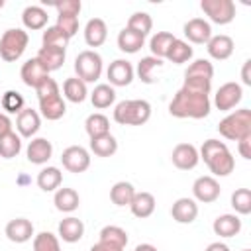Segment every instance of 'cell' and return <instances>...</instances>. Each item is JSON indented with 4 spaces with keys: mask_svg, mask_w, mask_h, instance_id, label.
<instances>
[{
    "mask_svg": "<svg viewBox=\"0 0 251 251\" xmlns=\"http://www.w3.org/2000/svg\"><path fill=\"white\" fill-rule=\"evenodd\" d=\"M171 216L176 224H192L198 218V204L194 198H178L171 208Z\"/></svg>",
    "mask_w": 251,
    "mask_h": 251,
    "instance_id": "obj_15",
    "label": "cell"
},
{
    "mask_svg": "<svg viewBox=\"0 0 251 251\" xmlns=\"http://www.w3.org/2000/svg\"><path fill=\"white\" fill-rule=\"evenodd\" d=\"M41 39H43V45H47V47H61V49H67V45L71 41V37L61 27H57V25L47 27L43 31V37Z\"/></svg>",
    "mask_w": 251,
    "mask_h": 251,
    "instance_id": "obj_41",
    "label": "cell"
},
{
    "mask_svg": "<svg viewBox=\"0 0 251 251\" xmlns=\"http://www.w3.org/2000/svg\"><path fill=\"white\" fill-rule=\"evenodd\" d=\"M126 27L145 37V35L151 31V27H153V20H151V16H149L147 12H135V14L129 16Z\"/></svg>",
    "mask_w": 251,
    "mask_h": 251,
    "instance_id": "obj_40",
    "label": "cell"
},
{
    "mask_svg": "<svg viewBox=\"0 0 251 251\" xmlns=\"http://www.w3.org/2000/svg\"><path fill=\"white\" fill-rule=\"evenodd\" d=\"M176 37L171 33V31H157L151 41H149V49H151V55L157 57V59H167V53L173 45Z\"/></svg>",
    "mask_w": 251,
    "mask_h": 251,
    "instance_id": "obj_31",
    "label": "cell"
},
{
    "mask_svg": "<svg viewBox=\"0 0 251 251\" xmlns=\"http://www.w3.org/2000/svg\"><path fill=\"white\" fill-rule=\"evenodd\" d=\"M63 94L69 102H75V104H80L86 100L88 96V90H86V82H82L80 78L76 76H69L65 82H63Z\"/></svg>",
    "mask_w": 251,
    "mask_h": 251,
    "instance_id": "obj_28",
    "label": "cell"
},
{
    "mask_svg": "<svg viewBox=\"0 0 251 251\" xmlns=\"http://www.w3.org/2000/svg\"><path fill=\"white\" fill-rule=\"evenodd\" d=\"M39 112L45 120L49 122H57L65 116L67 112V104L65 100L61 98V94H55V96H49V98H43L39 100Z\"/></svg>",
    "mask_w": 251,
    "mask_h": 251,
    "instance_id": "obj_24",
    "label": "cell"
},
{
    "mask_svg": "<svg viewBox=\"0 0 251 251\" xmlns=\"http://www.w3.org/2000/svg\"><path fill=\"white\" fill-rule=\"evenodd\" d=\"M133 67L129 61L126 59H116L110 63L108 71H106V76L110 80V86H127L131 80H133Z\"/></svg>",
    "mask_w": 251,
    "mask_h": 251,
    "instance_id": "obj_12",
    "label": "cell"
},
{
    "mask_svg": "<svg viewBox=\"0 0 251 251\" xmlns=\"http://www.w3.org/2000/svg\"><path fill=\"white\" fill-rule=\"evenodd\" d=\"M75 73H76V78H80L82 82L98 80L102 75V57L92 49L80 51L75 59Z\"/></svg>",
    "mask_w": 251,
    "mask_h": 251,
    "instance_id": "obj_6",
    "label": "cell"
},
{
    "mask_svg": "<svg viewBox=\"0 0 251 251\" xmlns=\"http://www.w3.org/2000/svg\"><path fill=\"white\" fill-rule=\"evenodd\" d=\"M22 151V139L20 135L12 129L0 135V157L2 159H14Z\"/></svg>",
    "mask_w": 251,
    "mask_h": 251,
    "instance_id": "obj_35",
    "label": "cell"
},
{
    "mask_svg": "<svg viewBox=\"0 0 251 251\" xmlns=\"http://www.w3.org/2000/svg\"><path fill=\"white\" fill-rule=\"evenodd\" d=\"M249 67H251V61L247 59V61L243 63V69H241V80H243V84H247V86H251V76H249Z\"/></svg>",
    "mask_w": 251,
    "mask_h": 251,
    "instance_id": "obj_53",
    "label": "cell"
},
{
    "mask_svg": "<svg viewBox=\"0 0 251 251\" xmlns=\"http://www.w3.org/2000/svg\"><path fill=\"white\" fill-rule=\"evenodd\" d=\"M6 131H12V122H10L8 114H2L0 112V135L6 133Z\"/></svg>",
    "mask_w": 251,
    "mask_h": 251,
    "instance_id": "obj_52",
    "label": "cell"
},
{
    "mask_svg": "<svg viewBox=\"0 0 251 251\" xmlns=\"http://www.w3.org/2000/svg\"><path fill=\"white\" fill-rule=\"evenodd\" d=\"M233 39L229 37V35H224V33H220V35H212L210 39H208V43H206V49H208V55L212 57V59H216V61H226V59H229L231 57V53H233Z\"/></svg>",
    "mask_w": 251,
    "mask_h": 251,
    "instance_id": "obj_18",
    "label": "cell"
},
{
    "mask_svg": "<svg viewBox=\"0 0 251 251\" xmlns=\"http://www.w3.org/2000/svg\"><path fill=\"white\" fill-rule=\"evenodd\" d=\"M220 182L214 178V176H198L192 184V194H194V200L198 202H204V204H212L220 198Z\"/></svg>",
    "mask_w": 251,
    "mask_h": 251,
    "instance_id": "obj_10",
    "label": "cell"
},
{
    "mask_svg": "<svg viewBox=\"0 0 251 251\" xmlns=\"http://www.w3.org/2000/svg\"><path fill=\"white\" fill-rule=\"evenodd\" d=\"M220 135H224L229 141H239L243 137L251 135V110L249 108H239L231 114H227L220 124H218Z\"/></svg>",
    "mask_w": 251,
    "mask_h": 251,
    "instance_id": "obj_4",
    "label": "cell"
},
{
    "mask_svg": "<svg viewBox=\"0 0 251 251\" xmlns=\"http://www.w3.org/2000/svg\"><path fill=\"white\" fill-rule=\"evenodd\" d=\"M231 208L241 216L251 214V190L249 188H237L231 194Z\"/></svg>",
    "mask_w": 251,
    "mask_h": 251,
    "instance_id": "obj_44",
    "label": "cell"
},
{
    "mask_svg": "<svg viewBox=\"0 0 251 251\" xmlns=\"http://www.w3.org/2000/svg\"><path fill=\"white\" fill-rule=\"evenodd\" d=\"M0 8H4V0H0Z\"/></svg>",
    "mask_w": 251,
    "mask_h": 251,
    "instance_id": "obj_56",
    "label": "cell"
},
{
    "mask_svg": "<svg viewBox=\"0 0 251 251\" xmlns=\"http://www.w3.org/2000/svg\"><path fill=\"white\" fill-rule=\"evenodd\" d=\"M57 27H61L69 37H73L78 31V16L73 14H57Z\"/></svg>",
    "mask_w": 251,
    "mask_h": 251,
    "instance_id": "obj_46",
    "label": "cell"
},
{
    "mask_svg": "<svg viewBox=\"0 0 251 251\" xmlns=\"http://www.w3.org/2000/svg\"><path fill=\"white\" fill-rule=\"evenodd\" d=\"M135 196V188L131 182H126V180H120L116 182L112 188H110V200L116 204V206H129L131 200Z\"/></svg>",
    "mask_w": 251,
    "mask_h": 251,
    "instance_id": "obj_36",
    "label": "cell"
},
{
    "mask_svg": "<svg viewBox=\"0 0 251 251\" xmlns=\"http://www.w3.org/2000/svg\"><path fill=\"white\" fill-rule=\"evenodd\" d=\"M237 149H239V155L249 161V159H251V135L239 139V141H237Z\"/></svg>",
    "mask_w": 251,
    "mask_h": 251,
    "instance_id": "obj_50",
    "label": "cell"
},
{
    "mask_svg": "<svg viewBox=\"0 0 251 251\" xmlns=\"http://www.w3.org/2000/svg\"><path fill=\"white\" fill-rule=\"evenodd\" d=\"M4 233L12 243H25L33 235V224L27 218H16L6 224Z\"/></svg>",
    "mask_w": 251,
    "mask_h": 251,
    "instance_id": "obj_16",
    "label": "cell"
},
{
    "mask_svg": "<svg viewBox=\"0 0 251 251\" xmlns=\"http://www.w3.org/2000/svg\"><path fill=\"white\" fill-rule=\"evenodd\" d=\"M241 98H243L241 84H237V82H226V84H222L218 88V92L214 96V104H216L218 110L229 112V110H233L241 102Z\"/></svg>",
    "mask_w": 251,
    "mask_h": 251,
    "instance_id": "obj_9",
    "label": "cell"
},
{
    "mask_svg": "<svg viewBox=\"0 0 251 251\" xmlns=\"http://www.w3.org/2000/svg\"><path fill=\"white\" fill-rule=\"evenodd\" d=\"M200 159L208 165L210 173L216 176H227L235 169V159L229 153L227 145L220 139H206L198 151Z\"/></svg>",
    "mask_w": 251,
    "mask_h": 251,
    "instance_id": "obj_2",
    "label": "cell"
},
{
    "mask_svg": "<svg viewBox=\"0 0 251 251\" xmlns=\"http://www.w3.org/2000/svg\"><path fill=\"white\" fill-rule=\"evenodd\" d=\"M90 251H124V249L114 247V245H110V243H102V241H98V243H94V245L90 247Z\"/></svg>",
    "mask_w": 251,
    "mask_h": 251,
    "instance_id": "obj_51",
    "label": "cell"
},
{
    "mask_svg": "<svg viewBox=\"0 0 251 251\" xmlns=\"http://www.w3.org/2000/svg\"><path fill=\"white\" fill-rule=\"evenodd\" d=\"M35 92H37V98L39 100H43V98H49V96H55V94H59V84L51 78V76H47L37 88H35Z\"/></svg>",
    "mask_w": 251,
    "mask_h": 251,
    "instance_id": "obj_49",
    "label": "cell"
},
{
    "mask_svg": "<svg viewBox=\"0 0 251 251\" xmlns=\"http://www.w3.org/2000/svg\"><path fill=\"white\" fill-rule=\"evenodd\" d=\"M184 88L192 90V92H200V94H208L210 96V90H212V80L208 78H196V76H188L184 78Z\"/></svg>",
    "mask_w": 251,
    "mask_h": 251,
    "instance_id": "obj_47",
    "label": "cell"
},
{
    "mask_svg": "<svg viewBox=\"0 0 251 251\" xmlns=\"http://www.w3.org/2000/svg\"><path fill=\"white\" fill-rule=\"evenodd\" d=\"M200 8L218 25H226L235 18V4L231 0H202Z\"/></svg>",
    "mask_w": 251,
    "mask_h": 251,
    "instance_id": "obj_7",
    "label": "cell"
},
{
    "mask_svg": "<svg viewBox=\"0 0 251 251\" xmlns=\"http://www.w3.org/2000/svg\"><path fill=\"white\" fill-rule=\"evenodd\" d=\"M108 37V25L102 18H92L84 25V41L88 47H100Z\"/></svg>",
    "mask_w": 251,
    "mask_h": 251,
    "instance_id": "obj_21",
    "label": "cell"
},
{
    "mask_svg": "<svg viewBox=\"0 0 251 251\" xmlns=\"http://www.w3.org/2000/svg\"><path fill=\"white\" fill-rule=\"evenodd\" d=\"M133 251H159L155 245H151V243H139Z\"/></svg>",
    "mask_w": 251,
    "mask_h": 251,
    "instance_id": "obj_55",
    "label": "cell"
},
{
    "mask_svg": "<svg viewBox=\"0 0 251 251\" xmlns=\"http://www.w3.org/2000/svg\"><path fill=\"white\" fill-rule=\"evenodd\" d=\"M90 102L96 110L110 108L116 102V90L110 84H96L94 90L90 92Z\"/></svg>",
    "mask_w": 251,
    "mask_h": 251,
    "instance_id": "obj_29",
    "label": "cell"
},
{
    "mask_svg": "<svg viewBox=\"0 0 251 251\" xmlns=\"http://www.w3.org/2000/svg\"><path fill=\"white\" fill-rule=\"evenodd\" d=\"M65 57H67V49L43 45V47L37 51V57H35V59L43 65V69H45L47 73H53V71H57V69L63 67Z\"/></svg>",
    "mask_w": 251,
    "mask_h": 251,
    "instance_id": "obj_20",
    "label": "cell"
},
{
    "mask_svg": "<svg viewBox=\"0 0 251 251\" xmlns=\"http://www.w3.org/2000/svg\"><path fill=\"white\" fill-rule=\"evenodd\" d=\"M84 235V224L82 220L75 218V216H69L65 220L59 222V237L65 241V243H76L80 241Z\"/></svg>",
    "mask_w": 251,
    "mask_h": 251,
    "instance_id": "obj_22",
    "label": "cell"
},
{
    "mask_svg": "<svg viewBox=\"0 0 251 251\" xmlns=\"http://www.w3.org/2000/svg\"><path fill=\"white\" fill-rule=\"evenodd\" d=\"M129 210L139 220L149 218L155 212V196L151 192H135V196L129 204Z\"/></svg>",
    "mask_w": 251,
    "mask_h": 251,
    "instance_id": "obj_26",
    "label": "cell"
},
{
    "mask_svg": "<svg viewBox=\"0 0 251 251\" xmlns=\"http://www.w3.org/2000/svg\"><path fill=\"white\" fill-rule=\"evenodd\" d=\"M0 104H2V108H4L6 114H16V116L25 108V106H24V96H22L18 90H6V92L2 94Z\"/></svg>",
    "mask_w": 251,
    "mask_h": 251,
    "instance_id": "obj_43",
    "label": "cell"
},
{
    "mask_svg": "<svg viewBox=\"0 0 251 251\" xmlns=\"http://www.w3.org/2000/svg\"><path fill=\"white\" fill-rule=\"evenodd\" d=\"M210 96L192 92L188 88H180L175 98L169 104V114L175 118H192V120H202L210 114Z\"/></svg>",
    "mask_w": 251,
    "mask_h": 251,
    "instance_id": "obj_1",
    "label": "cell"
},
{
    "mask_svg": "<svg viewBox=\"0 0 251 251\" xmlns=\"http://www.w3.org/2000/svg\"><path fill=\"white\" fill-rule=\"evenodd\" d=\"M63 182V173L57 169V167H45L39 171L37 175V186L43 190V192H53L61 186Z\"/></svg>",
    "mask_w": 251,
    "mask_h": 251,
    "instance_id": "obj_30",
    "label": "cell"
},
{
    "mask_svg": "<svg viewBox=\"0 0 251 251\" xmlns=\"http://www.w3.org/2000/svg\"><path fill=\"white\" fill-rule=\"evenodd\" d=\"M98 235H100L98 241H102V243H110V245L120 247V249H124L127 245V233L120 226H104Z\"/></svg>",
    "mask_w": 251,
    "mask_h": 251,
    "instance_id": "obj_38",
    "label": "cell"
},
{
    "mask_svg": "<svg viewBox=\"0 0 251 251\" xmlns=\"http://www.w3.org/2000/svg\"><path fill=\"white\" fill-rule=\"evenodd\" d=\"M163 67V59H157L153 55L149 57H143L139 63H137V76L141 82L145 84H153L157 78H155V71Z\"/></svg>",
    "mask_w": 251,
    "mask_h": 251,
    "instance_id": "obj_33",
    "label": "cell"
},
{
    "mask_svg": "<svg viewBox=\"0 0 251 251\" xmlns=\"http://www.w3.org/2000/svg\"><path fill=\"white\" fill-rule=\"evenodd\" d=\"M143 43H145V37L135 33V31H131V29H127V27H124L118 33V47L124 53H137L143 47Z\"/></svg>",
    "mask_w": 251,
    "mask_h": 251,
    "instance_id": "obj_32",
    "label": "cell"
},
{
    "mask_svg": "<svg viewBox=\"0 0 251 251\" xmlns=\"http://www.w3.org/2000/svg\"><path fill=\"white\" fill-rule=\"evenodd\" d=\"M188 76L212 80V76H214V67H212V63H210L208 59H196V61H192V63L188 65V69H186V73H184V78H188Z\"/></svg>",
    "mask_w": 251,
    "mask_h": 251,
    "instance_id": "obj_42",
    "label": "cell"
},
{
    "mask_svg": "<svg viewBox=\"0 0 251 251\" xmlns=\"http://www.w3.org/2000/svg\"><path fill=\"white\" fill-rule=\"evenodd\" d=\"M167 59L171 63H175V65H182V63L192 59V47L182 39H175L171 49H169V53H167Z\"/></svg>",
    "mask_w": 251,
    "mask_h": 251,
    "instance_id": "obj_39",
    "label": "cell"
},
{
    "mask_svg": "<svg viewBox=\"0 0 251 251\" xmlns=\"http://www.w3.org/2000/svg\"><path fill=\"white\" fill-rule=\"evenodd\" d=\"M53 8L57 10V14H73V16H78L80 14V0H59V2H53Z\"/></svg>",
    "mask_w": 251,
    "mask_h": 251,
    "instance_id": "obj_48",
    "label": "cell"
},
{
    "mask_svg": "<svg viewBox=\"0 0 251 251\" xmlns=\"http://www.w3.org/2000/svg\"><path fill=\"white\" fill-rule=\"evenodd\" d=\"M53 204L59 212H65V214H71L78 208L80 204V198H78V192L75 188H57L55 190V196H53Z\"/></svg>",
    "mask_w": 251,
    "mask_h": 251,
    "instance_id": "obj_25",
    "label": "cell"
},
{
    "mask_svg": "<svg viewBox=\"0 0 251 251\" xmlns=\"http://www.w3.org/2000/svg\"><path fill=\"white\" fill-rule=\"evenodd\" d=\"M20 76H22V80H24L25 86L37 88V86L49 76V73H47V71L43 69V65L33 57V59H27V61L22 65V69H20Z\"/></svg>",
    "mask_w": 251,
    "mask_h": 251,
    "instance_id": "obj_17",
    "label": "cell"
},
{
    "mask_svg": "<svg viewBox=\"0 0 251 251\" xmlns=\"http://www.w3.org/2000/svg\"><path fill=\"white\" fill-rule=\"evenodd\" d=\"M27 161L33 165H45L53 157V145L45 137H33L25 149Z\"/></svg>",
    "mask_w": 251,
    "mask_h": 251,
    "instance_id": "obj_14",
    "label": "cell"
},
{
    "mask_svg": "<svg viewBox=\"0 0 251 251\" xmlns=\"http://www.w3.org/2000/svg\"><path fill=\"white\" fill-rule=\"evenodd\" d=\"M61 163L69 173L78 175V173H84L90 167V153L80 145H71L63 151Z\"/></svg>",
    "mask_w": 251,
    "mask_h": 251,
    "instance_id": "obj_8",
    "label": "cell"
},
{
    "mask_svg": "<svg viewBox=\"0 0 251 251\" xmlns=\"http://www.w3.org/2000/svg\"><path fill=\"white\" fill-rule=\"evenodd\" d=\"M171 161L176 169L190 171L198 165L200 155H198V149L192 143H178V145H175V149L171 153Z\"/></svg>",
    "mask_w": 251,
    "mask_h": 251,
    "instance_id": "obj_11",
    "label": "cell"
},
{
    "mask_svg": "<svg viewBox=\"0 0 251 251\" xmlns=\"http://www.w3.org/2000/svg\"><path fill=\"white\" fill-rule=\"evenodd\" d=\"M33 251H61L59 237L51 231H41L33 235Z\"/></svg>",
    "mask_w": 251,
    "mask_h": 251,
    "instance_id": "obj_45",
    "label": "cell"
},
{
    "mask_svg": "<svg viewBox=\"0 0 251 251\" xmlns=\"http://www.w3.org/2000/svg\"><path fill=\"white\" fill-rule=\"evenodd\" d=\"M241 251H251V249H241Z\"/></svg>",
    "mask_w": 251,
    "mask_h": 251,
    "instance_id": "obj_57",
    "label": "cell"
},
{
    "mask_svg": "<svg viewBox=\"0 0 251 251\" xmlns=\"http://www.w3.org/2000/svg\"><path fill=\"white\" fill-rule=\"evenodd\" d=\"M90 151L96 157H112L118 151V141L112 133L100 135V137H92L90 139Z\"/></svg>",
    "mask_w": 251,
    "mask_h": 251,
    "instance_id": "obj_34",
    "label": "cell"
},
{
    "mask_svg": "<svg viewBox=\"0 0 251 251\" xmlns=\"http://www.w3.org/2000/svg\"><path fill=\"white\" fill-rule=\"evenodd\" d=\"M84 129H86V133H88L90 139L92 137L106 135V133H110V120L104 114H100V112L90 114L86 118V122H84Z\"/></svg>",
    "mask_w": 251,
    "mask_h": 251,
    "instance_id": "obj_37",
    "label": "cell"
},
{
    "mask_svg": "<svg viewBox=\"0 0 251 251\" xmlns=\"http://www.w3.org/2000/svg\"><path fill=\"white\" fill-rule=\"evenodd\" d=\"M39 127H41V118H39V114L35 110L24 108L18 114V118H16V129H18L20 137H27L29 139V137H33L39 131Z\"/></svg>",
    "mask_w": 251,
    "mask_h": 251,
    "instance_id": "obj_13",
    "label": "cell"
},
{
    "mask_svg": "<svg viewBox=\"0 0 251 251\" xmlns=\"http://www.w3.org/2000/svg\"><path fill=\"white\" fill-rule=\"evenodd\" d=\"M212 229L220 237H233L241 231V220L235 214H222L214 220Z\"/></svg>",
    "mask_w": 251,
    "mask_h": 251,
    "instance_id": "obj_23",
    "label": "cell"
},
{
    "mask_svg": "<svg viewBox=\"0 0 251 251\" xmlns=\"http://www.w3.org/2000/svg\"><path fill=\"white\" fill-rule=\"evenodd\" d=\"M27 43H29L27 31H24L20 27L6 29L2 33V37H0V57L6 63H14V61H18L24 55Z\"/></svg>",
    "mask_w": 251,
    "mask_h": 251,
    "instance_id": "obj_5",
    "label": "cell"
},
{
    "mask_svg": "<svg viewBox=\"0 0 251 251\" xmlns=\"http://www.w3.org/2000/svg\"><path fill=\"white\" fill-rule=\"evenodd\" d=\"M151 118V104L147 100H122L114 108V120L120 126H143Z\"/></svg>",
    "mask_w": 251,
    "mask_h": 251,
    "instance_id": "obj_3",
    "label": "cell"
},
{
    "mask_svg": "<svg viewBox=\"0 0 251 251\" xmlns=\"http://www.w3.org/2000/svg\"><path fill=\"white\" fill-rule=\"evenodd\" d=\"M184 35L192 43H208L212 37V25L204 18H192L184 24Z\"/></svg>",
    "mask_w": 251,
    "mask_h": 251,
    "instance_id": "obj_19",
    "label": "cell"
},
{
    "mask_svg": "<svg viewBox=\"0 0 251 251\" xmlns=\"http://www.w3.org/2000/svg\"><path fill=\"white\" fill-rule=\"evenodd\" d=\"M47 12L41 8V6H27L24 12H22V22L27 29L31 31H37V29H43L47 25Z\"/></svg>",
    "mask_w": 251,
    "mask_h": 251,
    "instance_id": "obj_27",
    "label": "cell"
},
{
    "mask_svg": "<svg viewBox=\"0 0 251 251\" xmlns=\"http://www.w3.org/2000/svg\"><path fill=\"white\" fill-rule=\"evenodd\" d=\"M206 251H229V247L226 243H222V241H214V243H210L206 247Z\"/></svg>",
    "mask_w": 251,
    "mask_h": 251,
    "instance_id": "obj_54",
    "label": "cell"
}]
</instances>
